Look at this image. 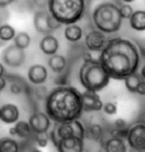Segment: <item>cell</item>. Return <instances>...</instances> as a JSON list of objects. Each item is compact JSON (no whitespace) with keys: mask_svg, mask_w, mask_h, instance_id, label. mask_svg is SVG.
<instances>
[{"mask_svg":"<svg viewBox=\"0 0 145 152\" xmlns=\"http://www.w3.org/2000/svg\"><path fill=\"white\" fill-rule=\"evenodd\" d=\"M99 60L111 78L125 80L127 76L137 73L141 53L132 40L112 38L108 40L100 52Z\"/></svg>","mask_w":145,"mask_h":152,"instance_id":"cell-1","label":"cell"},{"mask_svg":"<svg viewBox=\"0 0 145 152\" xmlns=\"http://www.w3.org/2000/svg\"><path fill=\"white\" fill-rule=\"evenodd\" d=\"M44 110L55 123L79 119L84 113L82 92L69 85H58L44 100Z\"/></svg>","mask_w":145,"mask_h":152,"instance_id":"cell-2","label":"cell"},{"mask_svg":"<svg viewBox=\"0 0 145 152\" xmlns=\"http://www.w3.org/2000/svg\"><path fill=\"white\" fill-rule=\"evenodd\" d=\"M91 19L96 30L112 34L120 30L124 18L120 14V5L112 0H106L93 8Z\"/></svg>","mask_w":145,"mask_h":152,"instance_id":"cell-3","label":"cell"},{"mask_svg":"<svg viewBox=\"0 0 145 152\" xmlns=\"http://www.w3.org/2000/svg\"><path fill=\"white\" fill-rule=\"evenodd\" d=\"M48 10L63 25L76 24L85 15L86 0H49Z\"/></svg>","mask_w":145,"mask_h":152,"instance_id":"cell-4","label":"cell"},{"mask_svg":"<svg viewBox=\"0 0 145 152\" xmlns=\"http://www.w3.org/2000/svg\"><path fill=\"white\" fill-rule=\"evenodd\" d=\"M78 78L84 89L94 92L103 90L111 80L110 75L103 68L99 59L84 61L79 68Z\"/></svg>","mask_w":145,"mask_h":152,"instance_id":"cell-5","label":"cell"},{"mask_svg":"<svg viewBox=\"0 0 145 152\" xmlns=\"http://www.w3.org/2000/svg\"><path fill=\"white\" fill-rule=\"evenodd\" d=\"M70 136H77L81 139H85L86 129L78 119L66 123H56V126L52 128L50 133V139L56 146L60 139H66Z\"/></svg>","mask_w":145,"mask_h":152,"instance_id":"cell-6","label":"cell"},{"mask_svg":"<svg viewBox=\"0 0 145 152\" xmlns=\"http://www.w3.org/2000/svg\"><path fill=\"white\" fill-rule=\"evenodd\" d=\"M33 25L36 32L47 35L57 31L63 24H60L48 9H39L33 15Z\"/></svg>","mask_w":145,"mask_h":152,"instance_id":"cell-7","label":"cell"},{"mask_svg":"<svg viewBox=\"0 0 145 152\" xmlns=\"http://www.w3.org/2000/svg\"><path fill=\"white\" fill-rule=\"evenodd\" d=\"M26 53L24 49H20L17 45H8L6 49L2 52V60L6 64L7 66L13 67V68H17L20 67L23 64L25 63Z\"/></svg>","mask_w":145,"mask_h":152,"instance_id":"cell-8","label":"cell"},{"mask_svg":"<svg viewBox=\"0 0 145 152\" xmlns=\"http://www.w3.org/2000/svg\"><path fill=\"white\" fill-rule=\"evenodd\" d=\"M127 142L134 150L145 149V124H135L128 129Z\"/></svg>","mask_w":145,"mask_h":152,"instance_id":"cell-9","label":"cell"},{"mask_svg":"<svg viewBox=\"0 0 145 152\" xmlns=\"http://www.w3.org/2000/svg\"><path fill=\"white\" fill-rule=\"evenodd\" d=\"M84 42H85V47L87 48V50L101 52L102 49L107 45L108 40L106 38V33L95 28L86 33Z\"/></svg>","mask_w":145,"mask_h":152,"instance_id":"cell-10","label":"cell"},{"mask_svg":"<svg viewBox=\"0 0 145 152\" xmlns=\"http://www.w3.org/2000/svg\"><path fill=\"white\" fill-rule=\"evenodd\" d=\"M28 123L34 134L48 133L51 127V118L45 113L41 111L33 113L28 118Z\"/></svg>","mask_w":145,"mask_h":152,"instance_id":"cell-11","label":"cell"},{"mask_svg":"<svg viewBox=\"0 0 145 152\" xmlns=\"http://www.w3.org/2000/svg\"><path fill=\"white\" fill-rule=\"evenodd\" d=\"M56 148L58 152H84V140L77 136L60 139Z\"/></svg>","mask_w":145,"mask_h":152,"instance_id":"cell-12","label":"cell"},{"mask_svg":"<svg viewBox=\"0 0 145 152\" xmlns=\"http://www.w3.org/2000/svg\"><path fill=\"white\" fill-rule=\"evenodd\" d=\"M82 96L84 111L91 113V111H100V110L103 109L104 104H103L102 100L100 99L98 92L85 90L84 92H82Z\"/></svg>","mask_w":145,"mask_h":152,"instance_id":"cell-13","label":"cell"},{"mask_svg":"<svg viewBox=\"0 0 145 152\" xmlns=\"http://www.w3.org/2000/svg\"><path fill=\"white\" fill-rule=\"evenodd\" d=\"M28 81L34 85H41L43 84L48 78V70L41 64L32 65L27 73Z\"/></svg>","mask_w":145,"mask_h":152,"instance_id":"cell-14","label":"cell"},{"mask_svg":"<svg viewBox=\"0 0 145 152\" xmlns=\"http://www.w3.org/2000/svg\"><path fill=\"white\" fill-rule=\"evenodd\" d=\"M40 49L47 56L56 55L59 49V41L55 35L47 34L40 41Z\"/></svg>","mask_w":145,"mask_h":152,"instance_id":"cell-15","label":"cell"},{"mask_svg":"<svg viewBox=\"0 0 145 152\" xmlns=\"http://www.w3.org/2000/svg\"><path fill=\"white\" fill-rule=\"evenodd\" d=\"M19 118V109L13 103H6L1 107V119L5 124H16Z\"/></svg>","mask_w":145,"mask_h":152,"instance_id":"cell-16","label":"cell"},{"mask_svg":"<svg viewBox=\"0 0 145 152\" xmlns=\"http://www.w3.org/2000/svg\"><path fill=\"white\" fill-rule=\"evenodd\" d=\"M5 77L7 78V81L10 82V92L13 94H20L23 92H27L28 90V85L25 83V81L17 75H5Z\"/></svg>","mask_w":145,"mask_h":152,"instance_id":"cell-17","label":"cell"},{"mask_svg":"<svg viewBox=\"0 0 145 152\" xmlns=\"http://www.w3.org/2000/svg\"><path fill=\"white\" fill-rule=\"evenodd\" d=\"M63 35L67 41H69L71 43H76L83 38L84 32H83L82 27L78 26L77 24H69V25H66L65 27Z\"/></svg>","mask_w":145,"mask_h":152,"instance_id":"cell-18","label":"cell"},{"mask_svg":"<svg viewBox=\"0 0 145 152\" xmlns=\"http://www.w3.org/2000/svg\"><path fill=\"white\" fill-rule=\"evenodd\" d=\"M106 152H127V146L124 139L121 137H110L104 143Z\"/></svg>","mask_w":145,"mask_h":152,"instance_id":"cell-19","label":"cell"},{"mask_svg":"<svg viewBox=\"0 0 145 152\" xmlns=\"http://www.w3.org/2000/svg\"><path fill=\"white\" fill-rule=\"evenodd\" d=\"M129 25L137 32L145 31V10H135L129 18Z\"/></svg>","mask_w":145,"mask_h":152,"instance_id":"cell-20","label":"cell"},{"mask_svg":"<svg viewBox=\"0 0 145 152\" xmlns=\"http://www.w3.org/2000/svg\"><path fill=\"white\" fill-rule=\"evenodd\" d=\"M48 65L53 73H63L67 66V59L61 55H52L48 60Z\"/></svg>","mask_w":145,"mask_h":152,"instance_id":"cell-21","label":"cell"},{"mask_svg":"<svg viewBox=\"0 0 145 152\" xmlns=\"http://www.w3.org/2000/svg\"><path fill=\"white\" fill-rule=\"evenodd\" d=\"M15 129H16V135L20 139H28L31 137L33 131H32L30 123L24 121H18L15 124Z\"/></svg>","mask_w":145,"mask_h":152,"instance_id":"cell-22","label":"cell"},{"mask_svg":"<svg viewBox=\"0 0 145 152\" xmlns=\"http://www.w3.org/2000/svg\"><path fill=\"white\" fill-rule=\"evenodd\" d=\"M142 80H143L142 75L135 73V74H132V75L127 76L126 78L124 80V82H125L126 89L128 90L130 93H136V89H137V86H138V84L141 83Z\"/></svg>","mask_w":145,"mask_h":152,"instance_id":"cell-23","label":"cell"},{"mask_svg":"<svg viewBox=\"0 0 145 152\" xmlns=\"http://www.w3.org/2000/svg\"><path fill=\"white\" fill-rule=\"evenodd\" d=\"M0 152H19V144L14 139L4 137L0 142Z\"/></svg>","mask_w":145,"mask_h":152,"instance_id":"cell-24","label":"cell"},{"mask_svg":"<svg viewBox=\"0 0 145 152\" xmlns=\"http://www.w3.org/2000/svg\"><path fill=\"white\" fill-rule=\"evenodd\" d=\"M16 34L17 33L12 25H9V24L0 25V40L2 42H9V41L14 40Z\"/></svg>","mask_w":145,"mask_h":152,"instance_id":"cell-25","label":"cell"},{"mask_svg":"<svg viewBox=\"0 0 145 152\" xmlns=\"http://www.w3.org/2000/svg\"><path fill=\"white\" fill-rule=\"evenodd\" d=\"M14 43L20 49H27L31 45V37L26 32H18L14 39Z\"/></svg>","mask_w":145,"mask_h":152,"instance_id":"cell-26","label":"cell"},{"mask_svg":"<svg viewBox=\"0 0 145 152\" xmlns=\"http://www.w3.org/2000/svg\"><path fill=\"white\" fill-rule=\"evenodd\" d=\"M86 136L93 141H100L103 136V128L99 124H91L86 129Z\"/></svg>","mask_w":145,"mask_h":152,"instance_id":"cell-27","label":"cell"},{"mask_svg":"<svg viewBox=\"0 0 145 152\" xmlns=\"http://www.w3.org/2000/svg\"><path fill=\"white\" fill-rule=\"evenodd\" d=\"M120 14L124 19H129L134 14V9L129 4H121L120 5Z\"/></svg>","mask_w":145,"mask_h":152,"instance_id":"cell-28","label":"cell"},{"mask_svg":"<svg viewBox=\"0 0 145 152\" xmlns=\"http://www.w3.org/2000/svg\"><path fill=\"white\" fill-rule=\"evenodd\" d=\"M34 93L36 95V98L40 99V100H45L47 99V96H48V90L45 86H42V84L41 85H39L36 86V89L34 90Z\"/></svg>","mask_w":145,"mask_h":152,"instance_id":"cell-29","label":"cell"},{"mask_svg":"<svg viewBox=\"0 0 145 152\" xmlns=\"http://www.w3.org/2000/svg\"><path fill=\"white\" fill-rule=\"evenodd\" d=\"M35 141H36V144H38L40 148H45L48 145V136H47V133H41V134H35Z\"/></svg>","mask_w":145,"mask_h":152,"instance_id":"cell-30","label":"cell"},{"mask_svg":"<svg viewBox=\"0 0 145 152\" xmlns=\"http://www.w3.org/2000/svg\"><path fill=\"white\" fill-rule=\"evenodd\" d=\"M103 110H104L106 114L110 115V116L116 115L117 114V104L114 102H107L103 106Z\"/></svg>","mask_w":145,"mask_h":152,"instance_id":"cell-31","label":"cell"},{"mask_svg":"<svg viewBox=\"0 0 145 152\" xmlns=\"http://www.w3.org/2000/svg\"><path fill=\"white\" fill-rule=\"evenodd\" d=\"M114 128H118V129H126L127 128V123L125 119H122V118H118V119H116L114 123Z\"/></svg>","mask_w":145,"mask_h":152,"instance_id":"cell-32","label":"cell"},{"mask_svg":"<svg viewBox=\"0 0 145 152\" xmlns=\"http://www.w3.org/2000/svg\"><path fill=\"white\" fill-rule=\"evenodd\" d=\"M34 5L40 8V9H44V8H48V2L49 0H33Z\"/></svg>","mask_w":145,"mask_h":152,"instance_id":"cell-33","label":"cell"},{"mask_svg":"<svg viewBox=\"0 0 145 152\" xmlns=\"http://www.w3.org/2000/svg\"><path fill=\"white\" fill-rule=\"evenodd\" d=\"M136 93L139 95H145V80L141 81V83L137 86V89H136Z\"/></svg>","mask_w":145,"mask_h":152,"instance_id":"cell-34","label":"cell"},{"mask_svg":"<svg viewBox=\"0 0 145 152\" xmlns=\"http://www.w3.org/2000/svg\"><path fill=\"white\" fill-rule=\"evenodd\" d=\"M82 58L84 61H91V60H93L94 58L92 57V55L90 53V52H84L82 55Z\"/></svg>","mask_w":145,"mask_h":152,"instance_id":"cell-35","label":"cell"},{"mask_svg":"<svg viewBox=\"0 0 145 152\" xmlns=\"http://www.w3.org/2000/svg\"><path fill=\"white\" fill-rule=\"evenodd\" d=\"M15 0H0V8H5V7L9 6Z\"/></svg>","mask_w":145,"mask_h":152,"instance_id":"cell-36","label":"cell"},{"mask_svg":"<svg viewBox=\"0 0 145 152\" xmlns=\"http://www.w3.org/2000/svg\"><path fill=\"white\" fill-rule=\"evenodd\" d=\"M6 84H7V78L5 76H0V89H1V91L6 88Z\"/></svg>","mask_w":145,"mask_h":152,"instance_id":"cell-37","label":"cell"},{"mask_svg":"<svg viewBox=\"0 0 145 152\" xmlns=\"http://www.w3.org/2000/svg\"><path fill=\"white\" fill-rule=\"evenodd\" d=\"M6 75V69L4 67V65L0 63V76H5Z\"/></svg>","mask_w":145,"mask_h":152,"instance_id":"cell-38","label":"cell"},{"mask_svg":"<svg viewBox=\"0 0 145 152\" xmlns=\"http://www.w3.org/2000/svg\"><path fill=\"white\" fill-rule=\"evenodd\" d=\"M141 75L143 77V80H145V64L143 65V67H142V69H141Z\"/></svg>","mask_w":145,"mask_h":152,"instance_id":"cell-39","label":"cell"},{"mask_svg":"<svg viewBox=\"0 0 145 152\" xmlns=\"http://www.w3.org/2000/svg\"><path fill=\"white\" fill-rule=\"evenodd\" d=\"M9 134L10 135H16V129H15V127H12V128H9Z\"/></svg>","mask_w":145,"mask_h":152,"instance_id":"cell-40","label":"cell"},{"mask_svg":"<svg viewBox=\"0 0 145 152\" xmlns=\"http://www.w3.org/2000/svg\"><path fill=\"white\" fill-rule=\"evenodd\" d=\"M121 2H124V4H132V2H134L135 0H120Z\"/></svg>","mask_w":145,"mask_h":152,"instance_id":"cell-41","label":"cell"},{"mask_svg":"<svg viewBox=\"0 0 145 152\" xmlns=\"http://www.w3.org/2000/svg\"><path fill=\"white\" fill-rule=\"evenodd\" d=\"M32 152H42V151H41V150H39V149H34Z\"/></svg>","mask_w":145,"mask_h":152,"instance_id":"cell-42","label":"cell"},{"mask_svg":"<svg viewBox=\"0 0 145 152\" xmlns=\"http://www.w3.org/2000/svg\"><path fill=\"white\" fill-rule=\"evenodd\" d=\"M135 152H145V149L144 150H138V151H137V150H135Z\"/></svg>","mask_w":145,"mask_h":152,"instance_id":"cell-43","label":"cell"},{"mask_svg":"<svg viewBox=\"0 0 145 152\" xmlns=\"http://www.w3.org/2000/svg\"><path fill=\"white\" fill-rule=\"evenodd\" d=\"M0 119H1V107H0Z\"/></svg>","mask_w":145,"mask_h":152,"instance_id":"cell-44","label":"cell"},{"mask_svg":"<svg viewBox=\"0 0 145 152\" xmlns=\"http://www.w3.org/2000/svg\"><path fill=\"white\" fill-rule=\"evenodd\" d=\"M0 93H1V89H0Z\"/></svg>","mask_w":145,"mask_h":152,"instance_id":"cell-45","label":"cell"},{"mask_svg":"<svg viewBox=\"0 0 145 152\" xmlns=\"http://www.w3.org/2000/svg\"><path fill=\"white\" fill-rule=\"evenodd\" d=\"M0 142H1V139H0Z\"/></svg>","mask_w":145,"mask_h":152,"instance_id":"cell-46","label":"cell"},{"mask_svg":"<svg viewBox=\"0 0 145 152\" xmlns=\"http://www.w3.org/2000/svg\"><path fill=\"white\" fill-rule=\"evenodd\" d=\"M32 1H33V0H32Z\"/></svg>","mask_w":145,"mask_h":152,"instance_id":"cell-47","label":"cell"}]
</instances>
